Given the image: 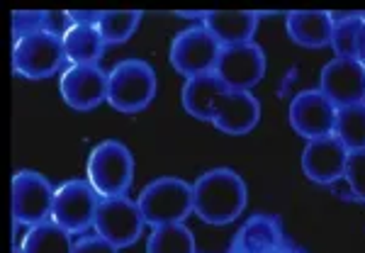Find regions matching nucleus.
<instances>
[{
  "instance_id": "f257e3e1",
  "label": "nucleus",
  "mask_w": 365,
  "mask_h": 253,
  "mask_svg": "<svg viewBox=\"0 0 365 253\" xmlns=\"http://www.w3.org/2000/svg\"><path fill=\"white\" fill-rule=\"evenodd\" d=\"M249 202L244 178L232 168H215L202 173L192 185V212L215 227L239 220Z\"/></svg>"
},
{
  "instance_id": "f03ea898",
  "label": "nucleus",
  "mask_w": 365,
  "mask_h": 253,
  "mask_svg": "<svg viewBox=\"0 0 365 253\" xmlns=\"http://www.w3.org/2000/svg\"><path fill=\"white\" fill-rule=\"evenodd\" d=\"M156 71L141 58H125L108 73V103L117 113L134 115L156 98Z\"/></svg>"
},
{
  "instance_id": "7ed1b4c3",
  "label": "nucleus",
  "mask_w": 365,
  "mask_h": 253,
  "mask_svg": "<svg viewBox=\"0 0 365 253\" xmlns=\"http://www.w3.org/2000/svg\"><path fill=\"white\" fill-rule=\"evenodd\" d=\"M86 173L100 197H122L134 183V156L122 141L108 139L91 151Z\"/></svg>"
},
{
  "instance_id": "20e7f679",
  "label": "nucleus",
  "mask_w": 365,
  "mask_h": 253,
  "mask_svg": "<svg viewBox=\"0 0 365 253\" xmlns=\"http://www.w3.org/2000/svg\"><path fill=\"white\" fill-rule=\"evenodd\" d=\"M137 205L146 224H182V220L190 217L192 212V187L182 178L163 175V178L151 180L139 192Z\"/></svg>"
},
{
  "instance_id": "39448f33",
  "label": "nucleus",
  "mask_w": 365,
  "mask_h": 253,
  "mask_svg": "<svg viewBox=\"0 0 365 253\" xmlns=\"http://www.w3.org/2000/svg\"><path fill=\"white\" fill-rule=\"evenodd\" d=\"M66 61L63 39L49 32H34L22 39H15L13 46V71L27 81L51 78Z\"/></svg>"
},
{
  "instance_id": "423d86ee",
  "label": "nucleus",
  "mask_w": 365,
  "mask_h": 253,
  "mask_svg": "<svg viewBox=\"0 0 365 253\" xmlns=\"http://www.w3.org/2000/svg\"><path fill=\"white\" fill-rule=\"evenodd\" d=\"M222 44L207 32L205 27H187L175 34L170 42V66L178 71L185 78L195 76L215 73V66L220 61Z\"/></svg>"
},
{
  "instance_id": "0eeeda50",
  "label": "nucleus",
  "mask_w": 365,
  "mask_h": 253,
  "mask_svg": "<svg viewBox=\"0 0 365 253\" xmlns=\"http://www.w3.org/2000/svg\"><path fill=\"white\" fill-rule=\"evenodd\" d=\"M100 197L88 180H66L56 187L51 222H56L68 234H83L86 229L96 227Z\"/></svg>"
},
{
  "instance_id": "6e6552de",
  "label": "nucleus",
  "mask_w": 365,
  "mask_h": 253,
  "mask_svg": "<svg viewBox=\"0 0 365 253\" xmlns=\"http://www.w3.org/2000/svg\"><path fill=\"white\" fill-rule=\"evenodd\" d=\"M56 190L42 173L20 170L13 175V220L15 224L37 227L51 220Z\"/></svg>"
},
{
  "instance_id": "1a4fd4ad",
  "label": "nucleus",
  "mask_w": 365,
  "mask_h": 253,
  "mask_svg": "<svg viewBox=\"0 0 365 253\" xmlns=\"http://www.w3.org/2000/svg\"><path fill=\"white\" fill-rule=\"evenodd\" d=\"M144 217L137 205V200L129 197H103L96 217L98 237L115 246V249H127L137 244L141 232H144Z\"/></svg>"
},
{
  "instance_id": "9d476101",
  "label": "nucleus",
  "mask_w": 365,
  "mask_h": 253,
  "mask_svg": "<svg viewBox=\"0 0 365 253\" xmlns=\"http://www.w3.org/2000/svg\"><path fill=\"white\" fill-rule=\"evenodd\" d=\"M215 76L229 91H251L266 76V54H263L261 46L253 42L239 46H222Z\"/></svg>"
},
{
  "instance_id": "9b49d317",
  "label": "nucleus",
  "mask_w": 365,
  "mask_h": 253,
  "mask_svg": "<svg viewBox=\"0 0 365 253\" xmlns=\"http://www.w3.org/2000/svg\"><path fill=\"white\" fill-rule=\"evenodd\" d=\"M58 91L68 108L88 113L100 103H108V73L100 63H78L61 73Z\"/></svg>"
},
{
  "instance_id": "f8f14e48",
  "label": "nucleus",
  "mask_w": 365,
  "mask_h": 253,
  "mask_svg": "<svg viewBox=\"0 0 365 253\" xmlns=\"http://www.w3.org/2000/svg\"><path fill=\"white\" fill-rule=\"evenodd\" d=\"M339 108L322 91H302L290 103V125L304 139L331 137L336 132Z\"/></svg>"
},
{
  "instance_id": "ddd939ff",
  "label": "nucleus",
  "mask_w": 365,
  "mask_h": 253,
  "mask_svg": "<svg viewBox=\"0 0 365 253\" xmlns=\"http://www.w3.org/2000/svg\"><path fill=\"white\" fill-rule=\"evenodd\" d=\"M319 91L339 110L365 103V63L356 61V58H334V61H329L322 68Z\"/></svg>"
},
{
  "instance_id": "4468645a",
  "label": "nucleus",
  "mask_w": 365,
  "mask_h": 253,
  "mask_svg": "<svg viewBox=\"0 0 365 253\" xmlns=\"http://www.w3.org/2000/svg\"><path fill=\"white\" fill-rule=\"evenodd\" d=\"M351 151L336 139V134L307 141L302 151V170L309 180L319 185H331L346 175Z\"/></svg>"
},
{
  "instance_id": "2eb2a0df",
  "label": "nucleus",
  "mask_w": 365,
  "mask_h": 253,
  "mask_svg": "<svg viewBox=\"0 0 365 253\" xmlns=\"http://www.w3.org/2000/svg\"><path fill=\"white\" fill-rule=\"evenodd\" d=\"M258 120H261V103L251 91H227L212 115V125L234 137L249 134Z\"/></svg>"
},
{
  "instance_id": "dca6fc26",
  "label": "nucleus",
  "mask_w": 365,
  "mask_h": 253,
  "mask_svg": "<svg viewBox=\"0 0 365 253\" xmlns=\"http://www.w3.org/2000/svg\"><path fill=\"white\" fill-rule=\"evenodd\" d=\"M334 25H336V17L327 10H292L285 20L287 37L297 46H307V49H322L331 44Z\"/></svg>"
},
{
  "instance_id": "f3484780",
  "label": "nucleus",
  "mask_w": 365,
  "mask_h": 253,
  "mask_svg": "<svg viewBox=\"0 0 365 253\" xmlns=\"http://www.w3.org/2000/svg\"><path fill=\"white\" fill-rule=\"evenodd\" d=\"M202 27L222 46H239L253 42V34L258 29V13L253 10H215L207 13Z\"/></svg>"
},
{
  "instance_id": "a211bd4d",
  "label": "nucleus",
  "mask_w": 365,
  "mask_h": 253,
  "mask_svg": "<svg viewBox=\"0 0 365 253\" xmlns=\"http://www.w3.org/2000/svg\"><path fill=\"white\" fill-rule=\"evenodd\" d=\"M229 88L217 78L215 73L195 76V78H187L185 86L180 91L182 108L187 115H192L200 122H212L215 108L220 103V98L225 95Z\"/></svg>"
},
{
  "instance_id": "6ab92c4d",
  "label": "nucleus",
  "mask_w": 365,
  "mask_h": 253,
  "mask_svg": "<svg viewBox=\"0 0 365 253\" xmlns=\"http://www.w3.org/2000/svg\"><path fill=\"white\" fill-rule=\"evenodd\" d=\"M105 39L96 25H73L63 37V51L71 66L78 63H98L105 51Z\"/></svg>"
},
{
  "instance_id": "aec40b11",
  "label": "nucleus",
  "mask_w": 365,
  "mask_h": 253,
  "mask_svg": "<svg viewBox=\"0 0 365 253\" xmlns=\"http://www.w3.org/2000/svg\"><path fill=\"white\" fill-rule=\"evenodd\" d=\"M73 246L76 244L66 229L49 220L37 227H29L20 249L25 253H73Z\"/></svg>"
},
{
  "instance_id": "412c9836",
  "label": "nucleus",
  "mask_w": 365,
  "mask_h": 253,
  "mask_svg": "<svg viewBox=\"0 0 365 253\" xmlns=\"http://www.w3.org/2000/svg\"><path fill=\"white\" fill-rule=\"evenodd\" d=\"M363 27L365 15H344L336 20L331 34V49L336 58H356L361 61V44H363Z\"/></svg>"
},
{
  "instance_id": "4be33fe9",
  "label": "nucleus",
  "mask_w": 365,
  "mask_h": 253,
  "mask_svg": "<svg viewBox=\"0 0 365 253\" xmlns=\"http://www.w3.org/2000/svg\"><path fill=\"white\" fill-rule=\"evenodd\" d=\"M146 253H197L195 237L185 224L154 227L149 241H146Z\"/></svg>"
},
{
  "instance_id": "5701e85b",
  "label": "nucleus",
  "mask_w": 365,
  "mask_h": 253,
  "mask_svg": "<svg viewBox=\"0 0 365 253\" xmlns=\"http://www.w3.org/2000/svg\"><path fill=\"white\" fill-rule=\"evenodd\" d=\"M141 13L139 10H105L98 22L105 44H125L139 29Z\"/></svg>"
},
{
  "instance_id": "b1692460",
  "label": "nucleus",
  "mask_w": 365,
  "mask_h": 253,
  "mask_svg": "<svg viewBox=\"0 0 365 253\" xmlns=\"http://www.w3.org/2000/svg\"><path fill=\"white\" fill-rule=\"evenodd\" d=\"M336 139L349 151L365 149V103L341 108L336 115Z\"/></svg>"
},
{
  "instance_id": "393cba45",
  "label": "nucleus",
  "mask_w": 365,
  "mask_h": 253,
  "mask_svg": "<svg viewBox=\"0 0 365 253\" xmlns=\"http://www.w3.org/2000/svg\"><path fill=\"white\" fill-rule=\"evenodd\" d=\"M344 178H346V183H349L351 192L356 195V200L365 202V149L351 151Z\"/></svg>"
},
{
  "instance_id": "a878e982",
  "label": "nucleus",
  "mask_w": 365,
  "mask_h": 253,
  "mask_svg": "<svg viewBox=\"0 0 365 253\" xmlns=\"http://www.w3.org/2000/svg\"><path fill=\"white\" fill-rule=\"evenodd\" d=\"M42 25H44V10H17V13H13L15 39H22L34 32H42Z\"/></svg>"
},
{
  "instance_id": "bb28decb",
  "label": "nucleus",
  "mask_w": 365,
  "mask_h": 253,
  "mask_svg": "<svg viewBox=\"0 0 365 253\" xmlns=\"http://www.w3.org/2000/svg\"><path fill=\"white\" fill-rule=\"evenodd\" d=\"M73 25L76 22H73V17H71V13H63V10H44L42 32H49V34H54V37L63 39Z\"/></svg>"
},
{
  "instance_id": "cd10ccee",
  "label": "nucleus",
  "mask_w": 365,
  "mask_h": 253,
  "mask_svg": "<svg viewBox=\"0 0 365 253\" xmlns=\"http://www.w3.org/2000/svg\"><path fill=\"white\" fill-rule=\"evenodd\" d=\"M73 253H120V249H115L103 237H83L81 241H76Z\"/></svg>"
},
{
  "instance_id": "c85d7f7f",
  "label": "nucleus",
  "mask_w": 365,
  "mask_h": 253,
  "mask_svg": "<svg viewBox=\"0 0 365 253\" xmlns=\"http://www.w3.org/2000/svg\"><path fill=\"white\" fill-rule=\"evenodd\" d=\"M71 17H73L76 25H96L98 27V22H100V17H103V13H86V10H73Z\"/></svg>"
},
{
  "instance_id": "c756f323",
  "label": "nucleus",
  "mask_w": 365,
  "mask_h": 253,
  "mask_svg": "<svg viewBox=\"0 0 365 253\" xmlns=\"http://www.w3.org/2000/svg\"><path fill=\"white\" fill-rule=\"evenodd\" d=\"M361 61L365 63V27H363V44H361Z\"/></svg>"
},
{
  "instance_id": "7c9ffc66",
  "label": "nucleus",
  "mask_w": 365,
  "mask_h": 253,
  "mask_svg": "<svg viewBox=\"0 0 365 253\" xmlns=\"http://www.w3.org/2000/svg\"><path fill=\"white\" fill-rule=\"evenodd\" d=\"M13 253H25V251H22V249H15V246H13Z\"/></svg>"
}]
</instances>
